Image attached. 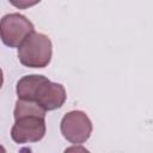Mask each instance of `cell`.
<instances>
[{"mask_svg": "<svg viewBox=\"0 0 153 153\" xmlns=\"http://www.w3.org/2000/svg\"><path fill=\"white\" fill-rule=\"evenodd\" d=\"M2 84H4V75H2V71H1V68H0V88H1Z\"/></svg>", "mask_w": 153, "mask_h": 153, "instance_id": "52a82bcc", "label": "cell"}, {"mask_svg": "<svg viewBox=\"0 0 153 153\" xmlns=\"http://www.w3.org/2000/svg\"><path fill=\"white\" fill-rule=\"evenodd\" d=\"M45 110L33 100L19 99L14 108L11 137L17 143L37 142L45 135Z\"/></svg>", "mask_w": 153, "mask_h": 153, "instance_id": "6da1fadb", "label": "cell"}, {"mask_svg": "<svg viewBox=\"0 0 153 153\" xmlns=\"http://www.w3.org/2000/svg\"><path fill=\"white\" fill-rule=\"evenodd\" d=\"M61 134L71 143L79 145L86 142L92 134V122L88 116L80 110L67 112L60 124Z\"/></svg>", "mask_w": 153, "mask_h": 153, "instance_id": "277c9868", "label": "cell"}, {"mask_svg": "<svg viewBox=\"0 0 153 153\" xmlns=\"http://www.w3.org/2000/svg\"><path fill=\"white\" fill-rule=\"evenodd\" d=\"M53 55L50 38L39 32H31L18 47L20 63L30 68H44L49 65Z\"/></svg>", "mask_w": 153, "mask_h": 153, "instance_id": "7a4b0ae2", "label": "cell"}, {"mask_svg": "<svg viewBox=\"0 0 153 153\" xmlns=\"http://www.w3.org/2000/svg\"><path fill=\"white\" fill-rule=\"evenodd\" d=\"M33 31V24L20 13H8L0 19V38L10 48H18Z\"/></svg>", "mask_w": 153, "mask_h": 153, "instance_id": "3957f363", "label": "cell"}, {"mask_svg": "<svg viewBox=\"0 0 153 153\" xmlns=\"http://www.w3.org/2000/svg\"><path fill=\"white\" fill-rule=\"evenodd\" d=\"M66 90L61 84L50 81L47 76L36 86L30 100L36 102L45 111H53L61 108L66 102Z\"/></svg>", "mask_w": 153, "mask_h": 153, "instance_id": "5b68a950", "label": "cell"}, {"mask_svg": "<svg viewBox=\"0 0 153 153\" xmlns=\"http://www.w3.org/2000/svg\"><path fill=\"white\" fill-rule=\"evenodd\" d=\"M8 1L11 5H13L14 7L19 10H25V8L32 7L37 5L38 2H41V0H8Z\"/></svg>", "mask_w": 153, "mask_h": 153, "instance_id": "8992f818", "label": "cell"}]
</instances>
